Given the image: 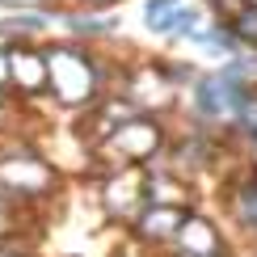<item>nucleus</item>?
Wrapping results in <instances>:
<instances>
[{
	"label": "nucleus",
	"mask_w": 257,
	"mask_h": 257,
	"mask_svg": "<svg viewBox=\"0 0 257 257\" xmlns=\"http://www.w3.org/2000/svg\"><path fill=\"white\" fill-rule=\"evenodd\" d=\"M42 59H47V84L63 105H84L97 97V72L89 55H80L76 47H51Z\"/></svg>",
	"instance_id": "f257e3e1"
},
{
	"label": "nucleus",
	"mask_w": 257,
	"mask_h": 257,
	"mask_svg": "<svg viewBox=\"0 0 257 257\" xmlns=\"http://www.w3.org/2000/svg\"><path fill=\"white\" fill-rule=\"evenodd\" d=\"M105 144L118 152V169H131L139 160H152L165 144V131H160L156 118H126L122 126H114V135Z\"/></svg>",
	"instance_id": "f03ea898"
},
{
	"label": "nucleus",
	"mask_w": 257,
	"mask_h": 257,
	"mask_svg": "<svg viewBox=\"0 0 257 257\" xmlns=\"http://www.w3.org/2000/svg\"><path fill=\"white\" fill-rule=\"evenodd\" d=\"M51 181H55V173H51L38 156L0 160V190H5V194H42V190H51Z\"/></svg>",
	"instance_id": "7ed1b4c3"
},
{
	"label": "nucleus",
	"mask_w": 257,
	"mask_h": 257,
	"mask_svg": "<svg viewBox=\"0 0 257 257\" xmlns=\"http://www.w3.org/2000/svg\"><path fill=\"white\" fill-rule=\"evenodd\" d=\"M173 244H177L186 257H223V232H219L207 215H194V211H190L186 223L177 228Z\"/></svg>",
	"instance_id": "20e7f679"
},
{
	"label": "nucleus",
	"mask_w": 257,
	"mask_h": 257,
	"mask_svg": "<svg viewBox=\"0 0 257 257\" xmlns=\"http://www.w3.org/2000/svg\"><path fill=\"white\" fill-rule=\"evenodd\" d=\"M228 215L244 236H257V173L244 169V177L228 190Z\"/></svg>",
	"instance_id": "39448f33"
},
{
	"label": "nucleus",
	"mask_w": 257,
	"mask_h": 257,
	"mask_svg": "<svg viewBox=\"0 0 257 257\" xmlns=\"http://www.w3.org/2000/svg\"><path fill=\"white\" fill-rule=\"evenodd\" d=\"M186 215H190L186 207H160V202H148L144 215H139V236H148V240H173L177 228L186 223Z\"/></svg>",
	"instance_id": "423d86ee"
},
{
	"label": "nucleus",
	"mask_w": 257,
	"mask_h": 257,
	"mask_svg": "<svg viewBox=\"0 0 257 257\" xmlns=\"http://www.w3.org/2000/svg\"><path fill=\"white\" fill-rule=\"evenodd\" d=\"M9 76L17 80L21 93H42L47 84V59L34 51H9Z\"/></svg>",
	"instance_id": "0eeeda50"
},
{
	"label": "nucleus",
	"mask_w": 257,
	"mask_h": 257,
	"mask_svg": "<svg viewBox=\"0 0 257 257\" xmlns=\"http://www.w3.org/2000/svg\"><path fill=\"white\" fill-rule=\"evenodd\" d=\"M186 0H144V26L152 34H173L177 21L186 17Z\"/></svg>",
	"instance_id": "6e6552de"
},
{
	"label": "nucleus",
	"mask_w": 257,
	"mask_h": 257,
	"mask_svg": "<svg viewBox=\"0 0 257 257\" xmlns=\"http://www.w3.org/2000/svg\"><path fill=\"white\" fill-rule=\"evenodd\" d=\"M228 26H232V34H236L240 47L249 51V55H257V0H253V5H244Z\"/></svg>",
	"instance_id": "1a4fd4ad"
},
{
	"label": "nucleus",
	"mask_w": 257,
	"mask_h": 257,
	"mask_svg": "<svg viewBox=\"0 0 257 257\" xmlns=\"http://www.w3.org/2000/svg\"><path fill=\"white\" fill-rule=\"evenodd\" d=\"M72 34H84V38H97V34H110L114 26H122L118 17H93V13H72L68 17Z\"/></svg>",
	"instance_id": "9d476101"
},
{
	"label": "nucleus",
	"mask_w": 257,
	"mask_h": 257,
	"mask_svg": "<svg viewBox=\"0 0 257 257\" xmlns=\"http://www.w3.org/2000/svg\"><path fill=\"white\" fill-rule=\"evenodd\" d=\"M51 26V17L47 13H13V17H5L0 21V30H5V34H38V30H47Z\"/></svg>",
	"instance_id": "9b49d317"
},
{
	"label": "nucleus",
	"mask_w": 257,
	"mask_h": 257,
	"mask_svg": "<svg viewBox=\"0 0 257 257\" xmlns=\"http://www.w3.org/2000/svg\"><path fill=\"white\" fill-rule=\"evenodd\" d=\"M244 5H253V0H207V9L215 13V21H232Z\"/></svg>",
	"instance_id": "f8f14e48"
},
{
	"label": "nucleus",
	"mask_w": 257,
	"mask_h": 257,
	"mask_svg": "<svg viewBox=\"0 0 257 257\" xmlns=\"http://www.w3.org/2000/svg\"><path fill=\"white\" fill-rule=\"evenodd\" d=\"M249 173H257V139H249Z\"/></svg>",
	"instance_id": "ddd939ff"
},
{
	"label": "nucleus",
	"mask_w": 257,
	"mask_h": 257,
	"mask_svg": "<svg viewBox=\"0 0 257 257\" xmlns=\"http://www.w3.org/2000/svg\"><path fill=\"white\" fill-rule=\"evenodd\" d=\"M5 59H9V55H0V80L9 76V63H5Z\"/></svg>",
	"instance_id": "4468645a"
},
{
	"label": "nucleus",
	"mask_w": 257,
	"mask_h": 257,
	"mask_svg": "<svg viewBox=\"0 0 257 257\" xmlns=\"http://www.w3.org/2000/svg\"><path fill=\"white\" fill-rule=\"evenodd\" d=\"M17 5H38V0H17Z\"/></svg>",
	"instance_id": "2eb2a0df"
},
{
	"label": "nucleus",
	"mask_w": 257,
	"mask_h": 257,
	"mask_svg": "<svg viewBox=\"0 0 257 257\" xmlns=\"http://www.w3.org/2000/svg\"><path fill=\"white\" fill-rule=\"evenodd\" d=\"M89 5H105V0H89Z\"/></svg>",
	"instance_id": "dca6fc26"
},
{
	"label": "nucleus",
	"mask_w": 257,
	"mask_h": 257,
	"mask_svg": "<svg viewBox=\"0 0 257 257\" xmlns=\"http://www.w3.org/2000/svg\"><path fill=\"white\" fill-rule=\"evenodd\" d=\"M0 257H17V253H0Z\"/></svg>",
	"instance_id": "f3484780"
}]
</instances>
